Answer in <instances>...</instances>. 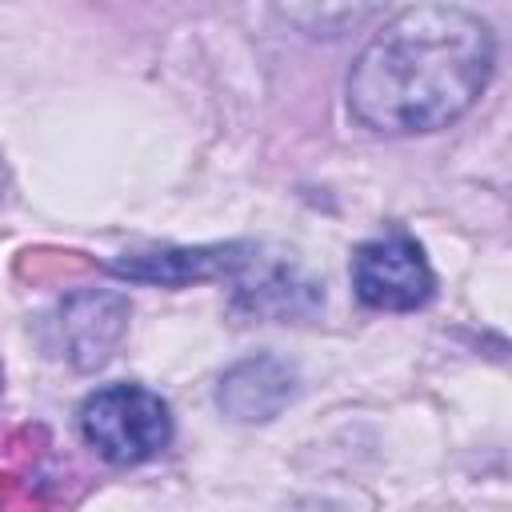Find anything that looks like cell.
<instances>
[{
    "label": "cell",
    "mask_w": 512,
    "mask_h": 512,
    "mask_svg": "<svg viewBox=\"0 0 512 512\" xmlns=\"http://www.w3.org/2000/svg\"><path fill=\"white\" fill-rule=\"evenodd\" d=\"M492 32L456 4H416L384 20L348 72L352 116L388 136L464 116L492 76Z\"/></svg>",
    "instance_id": "1"
},
{
    "label": "cell",
    "mask_w": 512,
    "mask_h": 512,
    "mask_svg": "<svg viewBox=\"0 0 512 512\" xmlns=\"http://www.w3.org/2000/svg\"><path fill=\"white\" fill-rule=\"evenodd\" d=\"M80 436L96 448L100 460L132 468L168 448L172 412L144 384H108L80 404Z\"/></svg>",
    "instance_id": "2"
},
{
    "label": "cell",
    "mask_w": 512,
    "mask_h": 512,
    "mask_svg": "<svg viewBox=\"0 0 512 512\" xmlns=\"http://www.w3.org/2000/svg\"><path fill=\"white\" fill-rule=\"evenodd\" d=\"M356 300L380 312H412L432 300L436 276L424 260V248L408 232H388L356 248L352 256Z\"/></svg>",
    "instance_id": "3"
},
{
    "label": "cell",
    "mask_w": 512,
    "mask_h": 512,
    "mask_svg": "<svg viewBox=\"0 0 512 512\" xmlns=\"http://www.w3.org/2000/svg\"><path fill=\"white\" fill-rule=\"evenodd\" d=\"M256 248L236 240V244H200V248H156V252H132L108 264L112 276L132 280V284H160V288H184L200 280H220L244 272L256 256Z\"/></svg>",
    "instance_id": "4"
},
{
    "label": "cell",
    "mask_w": 512,
    "mask_h": 512,
    "mask_svg": "<svg viewBox=\"0 0 512 512\" xmlns=\"http://www.w3.org/2000/svg\"><path fill=\"white\" fill-rule=\"evenodd\" d=\"M60 492L52 440L44 428H16L0 440V504L12 512H48Z\"/></svg>",
    "instance_id": "5"
},
{
    "label": "cell",
    "mask_w": 512,
    "mask_h": 512,
    "mask_svg": "<svg viewBox=\"0 0 512 512\" xmlns=\"http://www.w3.org/2000/svg\"><path fill=\"white\" fill-rule=\"evenodd\" d=\"M292 396H296V372L276 356H252L232 364L216 388L220 412L240 424H264L280 416Z\"/></svg>",
    "instance_id": "6"
},
{
    "label": "cell",
    "mask_w": 512,
    "mask_h": 512,
    "mask_svg": "<svg viewBox=\"0 0 512 512\" xmlns=\"http://www.w3.org/2000/svg\"><path fill=\"white\" fill-rule=\"evenodd\" d=\"M60 316L68 360L76 368H100L128 328V300L116 292H72Z\"/></svg>",
    "instance_id": "7"
}]
</instances>
